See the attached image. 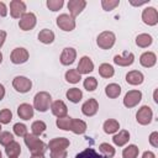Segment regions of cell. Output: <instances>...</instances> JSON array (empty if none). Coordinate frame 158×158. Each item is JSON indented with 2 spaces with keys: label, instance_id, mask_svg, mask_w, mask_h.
<instances>
[{
  "label": "cell",
  "instance_id": "6da1fadb",
  "mask_svg": "<svg viewBox=\"0 0 158 158\" xmlns=\"http://www.w3.org/2000/svg\"><path fill=\"white\" fill-rule=\"evenodd\" d=\"M25 143L28 147V151L31 152L32 156H43L47 151V144L41 141L40 138H37V136L35 135H26L25 136Z\"/></svg>",
  "mask_w": 158,
  "mask_h": 158
},
{
  "label": "cell",
  "instance_id": "7a4b0ae2",
  "mask_svg": "<svg viewBox=\"0 0 158 158\" xmlns=\"http://www.w3.org/2000/svg\"><path fill=\"white\" fill-rule=\"evenodd\" d=\"M52 98L47 91H40L33 98V107L40 112H46L49 109Z\"/></svg>",
  "mask_w": 158,
  "mask_h": 158
},
{
  "label": "cell",
  "instance_id": "3957f363",
  "mask_svg": "<svg viewBox=\"0 0 158 158\" xmlns=\"http://www.w3.org/2000/svg\"><path fill=\"white\" fill-rule=\"evenodd\" d=\"M116 41V36L114 32L111 31H104L101 32L98 38H96V44L101 48V49H110Z\"/></svg>",
  "mask_w": 158,
  "mask_h": 158
},
{
  "label": "cell",
  "instance_id": "277c9868",
  "mask_svg": "<svg viewBox=\"0 0 158 158\" xmlns=\"http://www.w3.org/2000/svg\"><path fill=\"white\" fill-rule=\"evenodd\" d=\"M12 86H14V89H15L16 91L25 94V93H27V91L31 90V88H32V81H31L28 78H26V77L19 75V77H15V78H14V80H12Z\"/></svg>",
  "mask_w": 158,
  "mask_h": 158
},
{
  "label": "cell",
  "instance_id": "5b68a950",
  "mask_svg": "<svg viewBox=\"0 0 158 158\" xmlns=\"http://www.w3.org/2000/svg\"><path fill=\"white\" fill-rule=\"evenodd\" d=\"M57 26L60 30L69 32L75 28V20L68 14H62L57 17Z\"/></svg>",
  "mask_w": 158,
  "mask_h": 158
},
{
  "label": "cell",
  "instance_id": "8992f818",
  "mask_svg": "<svg viewBox=\"0 0 158 158\" xmlns=\"http://www.w3.org/2000/svg\"><path fill=\"white\" fill-rule=\"evenodd\" d=\"M152 117H153L152 109L147 105H143L141 109H138L136 114V120L139 125H148L152 121Z\"/></svg>",
  "mask_w": 158,
  "mask_h": 158
},
{
  "label": "cell",
  "instance_id": "52a82bcc",
  "mask_svg": "<svg viewBox=\"0 0 158 158\" xmlns=\"http://www.w3.org/2000/svg\"><path fill=\"white\" fill-rule=\"evenodd\" d=\"M142 99V93L139 90H130L126 93L125 98H123V105L126 107H135L136 105H138V102Z\"/></svg>",
  "mask_w": 158,
  "mask_h": 158
},
{
  "label": "cell",
  "instance_id": "ba28073f",
  "mask_svg": "<svg viewBox=\"0 0 158 158\" xmlns=\"http://www.w3.org/2000/svg\"><path fill=\"white\" fill-rule=\"evenodd\" d=\"M36 15L33 12H26L21 19H20V22H19V27L22 30V31H30L32 30L35 26H36Z\"/></svg>",
  "mask_w": 158,
  "mask_h": 158
},
{
  "label": "cell",
  "instance_id": "9c48e42d",
  "mask_svg": "<svg viewBox=\"0 0 158 158\" xmlns=\"http://www.w3.org/2000/svg\"><path fill=\"white\" fill-rule=\"evenodd\" d=\"M10 14L14 19H20L26 14V4L21 0H12L10 2Z\"/></svg>",
  "mask_w": 158,
  "mask_h": 158
},
{
  "label": "cell",
  "instance_id": "30bf717a",
  "mask_svg": "<svg viewBox=\"0 0 158 158\" xmlns=\"http://www.w3.org/2000/svg\"><path fill=\"white\" fill-rule=\"evenodd\" d=\"M10 59H11V62L14 64H22V63L27 62V59H28V52H27L26 48L17 47V48H15L11 52Z\"/></svg>",
  "mask_w": 158,
  "mask_h": 158
},
{
  "label": "cell",
  "instance_id": "8fae6325",
  "mask_svg": "<svg viewBox=\"0 0 158 158\" xmlns=\"http://www.w3.org/2000/svg\"><path fill=\"white\" fill-rule=\"evenodd\" d=\"M142 20L148 26H154L158 22V12L154 7H146L142 12Z\"/></svg>",
  "mask_w": 158,
  "mask_h": 158
},
{
  "label": "cell",
  "instance_id": "7c38bea8",
  "mask_svg": "<svg viewBox=\"0 0 158 158\" xmlns=\"http://www.w3.org/2000/svg\"><path fill=\"white\" fill-rule=\"evenodd\" d=\"M93 70H94V63H93V60L88 56L81 57V59L79 60V64L77 67V72L81 75V74H89Z\"/></svg>",
  "mask_w": 158,
  "mask_h": 158
},
{
  "label": "cell",
  "instance_id": "4fadbf2b",
  "mask_svg": "<svg viewBox=\"0 0 158 158\" xmlns=\"http://www.w3.org/2000/svg\"><path fill=\"white\" fill-rule=\"evenodd\" d=\"M47 147L51 151H65L69 147V139L65 137H57L49 141Z\"/></svg>",
  "mask_w": 158,
  "mask_h": 158
},
{
  "label": "cell",
  "instance_id": "5bb4252c",
  "mask_svg": "<svg viewBox=\"0 0 158 158\" xmlns=\"http://www.w3.org/2000/svg\"><path fill=\"white\" fill-rule=\"evenodd\" d=\"M85 6H86L85 0H70L68 2V10L70 12V16L74 19L75 16H78L84 10Z\"/></svg>",
  "mask_w": 158,
  "mask_h": 158
},
{
  "label": "cell",
  "instance_id": "9a60e30c",
  "mask_svg": "<svg viewBox=\"0 0 158 158\" xmlns=\"http://www.w3.org/2000/svg\"><path fill=\"white\" fill-rule=\"evenodd\" d=\"M75 58H77V51L72 47H67L63 49L60 54V63L63 65H70L74 63Z\"/></svg>",
  "mask_w": 158,
  "mask_h": 158
},
{
  "label": "cell",
  "instance_id": "2e32d148",
  "mask_svg": "<svg viewBox=\"0 0 158 158\" xmlns=\"http://www.w3.org/2000/svg\"><path fill=\"white\" fill-rule=\"evenodd\" d=\"M99 110V104L95 99H89L86 100L83 106H81V112L85 116H94Z\"/></svg>",
  "mask_w": 158,
  "mask_h": 158
},
{
  "label": "cell",
  "instance_id": "e0dca14e",
  "mask_svg": "<svg viewBox=\"0 0 158 158\" xmlns=\"http://www.w3.org/2000/svg\"><path fill=\"white\" fill-rule=\"evenodd\" d=\"M135 60V56L131 52H123L122 56H115L114 57V63L121 67H128L133 63Z\"/></svg>",
  "mask_w": 158,
  "mask_h": 158
},
{
  "label": "cell",
  "instance_id": "ac0fdd59",
  "mask_svg": "<svg viewBox=\"0 0 158 158\" xmlns=\"http://www.w3.org/2000/svg\"><path fill=\"white\" fill-rule=\"evenodd\" d=\"M51 110H52V114L57 117H64L67 116V112H68V107L62 100H56L51 105Z\"/></svg>",
  "mask_w": 158,
  "mask_h": 158
},
{
  "label": "cell",
  "instance_id": "d6986e66",
  "mask_svg": "<svg viewBox=\"0 0 158 158\" xmlns=\"http://www.w3.org/2000/svg\"><path fill=\"white\" fill-rule=\"evenodd\" d=\"M17 115L22 120H30L31 117H33V107L30 104L23 102L17 107Z\"/></svg>",
  "mask_w": 158,
  "mask_h": 158
},
{
  "label": "cell",
  "instance_id": "ffe728a7",
  "mask_svg": "<svg viewBox=\"0 0 158 158\" xmlns=\"http://www.w3.org/2000/svg\"><path fill=\"white\" fill-rule=\"evenodd\" d=\"M143 74L138 70H131L126 74V81L131 85H139L143 83Z\"/></svg>",
  "mask_w": 158,
  "mask_h": 158
},
{
  "label": "cell",
  "instance_id": "44dd1931",
  "mask_svg": "<svg viewBox=\"0 0 158 158\" xmlns=\"http://www.w3.org/2000/svg\"><path fill=\"white\" fill-rule=\"evenodd\" d=\"M157 62V56L153 52H144L141 57H139V63L146 67V68H151L156 64Z\"/></svg>",
  "mask_w": 158,
  "mask_h": 158
},
{
  "label": "cell",
  "instance_id": "7402d4cb",
  "mask_svg": "<svg viewBox=\"0 0 158 158\" xmlns=\"http://www.w3.org/2000/svg\"><path fill=\"white\" fill-rule=\"evenodd\" d=\"M70 131H73L75 135H83L86 131V123L79 118H72Z\"/></svg>",
  "mask_w": 158,
  "mask_h": 158
},
{
  "label": "cell",
  "instance_id": "603a6c76",
  "mask_svg": "<svg viewBox=\"0 0 158 158\" xmlns=\"http://www.w3.org/2000/svg\"><path fill=\"white\" fill-rule=\"evenodd\" d=\"M128 139H130V133L126 130H121L117 135H115L112 137V142L118 147H122L123 144H126L128 142Z\"/></svg>",
  "mask_w": 158,
  "mask_h": 158
},
{
  "label": "cell",
  "instance_id": "cb8c5ba5",
  "mask_svg": "<svg viewBox=\"0 0 158 158\" xmlns=\"http://www.w3.org/2000/svg\"><path fill=\"white\" fill-rule=\"evenodd\" d=\"M5 153L7 154L9 158H17L19 154L21 153V146H20L17 142L12 141L11 143H9V144L6 146V148H5Z\"/></svg>",
  "mask_w": 158,
  "mask_h": 158
},
{
  "label": "cell",
  "instance_id": "d4e9b609",
  "mask_svg": "<svg viewBox=\"0 0 158 158\" xmlns=\"http://www.w3.org/2000/svg\"><path fill=\"white\" fill-rule=\"evenodd\" d=\"M38 40L40 42L44 43V44H49L54 41V33L52 30H48V28H44L42 31H40L38 33Z\"/></svg>",
  "mask_w": 158,
  "mask_h": 158
},
{
  "label": "cell",
  "instance_id": "484cf974",
  "mask_svg": "<svg viewBox=\"0 0 158 158\" xmlns=\"http://www.w3.org/2000/svg\"><path fill=\"white\" fill-rule=\"evenodd\" d=\"M102 128H104L105 133L111 135V133H115V132L118 131V128H120V123H118L116 120H114V118H109V120H106V121L104 122Z\"/></svg>",
  "mask_w": 158,
  "mask_h": 158
},
{
  "label": "cell",
  "instance_id": "4316f807",
  "mask_svg": "<svg viewBox=\"0 0 158 158\" xmlns=\"http://www.w3.org/2000/svg\"><path fill=\"white\" fill-rule=\"evenodd\" d=\"M152 42H153L152 36L148 35V33H141V35H138L136 37V44L138 47H141V48H146V47L151 46Z\"/></svg>",
  "mask_w": 158,
  "mask_h": 158
},
{
  "label": "cell",
  "instance_id": "83f0119b",
  "mask_svg": "<svg viewBox=\"0 0 158 158\" xmlns=\"http://www.w3.org/2000/svg\"><path fill=\"white\" fill-rule=\"evenodd\" d=\"M105 94H106L110 99H116V98H118V95L121 94V86L117 85V84H115V83L109 84V85H106V88H105Z\"/></svg>",
  "mask_w": 158,
  "mask_h": 158
},
{
  "label": "cell",
  "instance_id": "f1b7e54d",
  "mask_svg": "<svg viewBox=\"0 0 158 158\" xmlns=\"http://www.w3.org/2000/svg\"><path fill=\"white\" fill-rule=\"evenodd\" d=\"M65 95H67V99H68L69 101L74 102V104L79 102V101L81 100V98H83V93H81V90L78 89V88H72V89H69Z\"/></svg>",
  "mask_w": 158,
  "mask_h": 158
},
{
  "label": "cell",
  "instance_id": "f546056e",
  "mask_svg": "<svg viewBox=\"0 0 158 158\" xmlns=\"http://www.w3.org/2000/svg\"><path fill=\"white\" fill-rule=\"evenodd\" d=\"M114 73H115V70H114L112 65H110L109 63H102L99 67V74L102 78H111L114 75Z\"/></svg>",
  "mask_w": 158,
  "mask_h": 158
},
{
  "label": "cell",
  "instance_id": "4dcf8cb0",
  "mask_svg": "<svg viewBox=\"0 0 158 158\" xmlns=\"http://www.w3.org/2000/svg\"><path fill=\"white\" fill-rule=\"evenodd\" d=\"M138 152H139V149H138L137 146L130 144V146H127V147L122 151V157H123V158H137Z\"/></svg>",
  "mask_w": 158,
  "mask_h": 158
},
{
  "label": "cell",
  "instance_id": "1f68e13d",
  "mask_svg": "<svg viewBox=\"0 0 158 158\" xmlns=\"http://www.w3.org/2000/svg\"><path fill=\"white\" fill-rule=\"evenodd\" d=\"M99 149L104 154V158H112L115 156V148L109 143H101L99 146Z\"/></svg>",
  "mask_w": 158,
  "mask_h": 158
},
{
  "label": "cell",
  "instance_id": "d6a6232c",
  "mask_svg": "<svg viewBox=\"0 0 158 158\" xmlns=\"http://www.w3.org/2000/svg\"><path fill=\"white\" fill-rule=\"evenodd\" d=\"M80 79H81V75L77 72V69H69V70L65 72V80H67L68 83L75 84V83H78Z\"/></svg>",
  "mask_w": 158,
  "mask_h": 158
},
{
  "label": "cell",
  "instance_id": "836d02e7",
  "mask_svg": "<svg viewBox=\"0 0 158 158\" xmlns=\"http://www.w3.org/2000/svg\"><path fill=\"white\" fill-rule=\"evenodd\" d=\"M70 122H72V118L68 117V116H64V117H58L57 121H56V125H57L60 130L69 131V130H70Z\"/></svg>",
  "mask_w": 158,
  "mask_h": 158
},
{
  "label": "cell",
  "instance_id": "e575fe53",
  "mask_svg": "<svg viewBox=\"0 0 158 158\" xmlns=\"http://www.w3.org/2000/svg\"><path fill=\"white\" fill-rule=\"evenodd\" d=\"M46 128H47L46 123H44L43 121H40V120H38V121H35V122L32 123V126H31L32 135H35V136H38V135L43 133Z\"/></svg>",
  "mask_w": 158,
  "mask_h": 158
},
{
  "label": "cell",
  "instance_id": "d590c367",
  "mask_svg": "<svg viewBox=\"0 0 158 158\" xmlns=\"http://www.w3.org/2000/svg\"><path fill=\"white\" fill-rule=\"evenodd\" d=\"M75 158H102L101 156H99V153L93 149V148H86L83 152H80L79 154L75 156Z\"/></svg>",
  "mask_w": 158,
  "mask_h": 158
},
{
  "label": "cell",
  "instance_id": "8d00e7d4",
  "mask_svg": "<svg viewBox=\"0 0 158 158\" xmlns=\"http://www.w3.org/2000/svg\"><path fill=\"white\" fill-rule=\"evenodd\" d=\"M98 86V80L96 78L94 77H88L85 80H84V88L88 90V91H94Z\"/></svg>",
  "mask_w": 158,
  "mask_h": 158
},
{
  "label": "cell",
  "instance_id": "74e56055",
  "mask_svg": "<svg viewBox=\"0 0 158 158\" xmlns=\"http://www.w3.org/2000/svg\"><path fill=\"white\" fill-rule=\"evenodd\" d=\"M12 120V112L9 109H2L0 111V123H9Z\"/></svg>",
  "mask_w": 158,
  "mask_h": 158
},
{
  "label": "cell",
  "instance_id": "f35d334b",
  "mask_svg": "<svg viewBox=\"0 0 158 158\" xmlns=\"http://www.w3.org/2000/svg\"><path fill=\"white\" fill-rule=\"evenodd\" d=\"M46 4H47V7L51 11H58L64 5V1L63 0H47Z\"/></svg>",
  "mask_w": 158,
  "mask_h": 158
},
{
  "label": "cell",
  "instance_id": "ab89813d",
  "mask_svg": "<svg viewBox=\"0 0 158 158\" xmlns=\"http://www.w3.org/2000/svg\"><path fill=\"white\" fill-rule=\"evenodd\" d=\"M14 141V136L12 133L7 132V131H4V132H0V144L2 146H7L9 143H11Z\"/></svg>",
  "mask_w": 158,
  "mask_h": 158
},
{
  "label": "cell",
  "instance_id": "60d3db41",
  "mask_svg": "<svg viewBox=\"0 0 158 158\" xmlns=\"http://www.w3.org/2000/svg\"><path fill=\"white\" fill-rule=\"evenodd\" d=\"M14 132L16 136L19 137H25L27 135V127L23 125V123H15L14 125Z\"/></svg>",
  "mask_w": 158,
  "mask_h": 158
},
{
  "label": "cell",
  "instance_id": "b9f144b4",
  "mask_svg": "<svg viewBox=\"0 0 158 158\" xmlns=\"http://www.w3.org/2000/svg\"><path fill=\"white\" fill-rule=\"evenodd\" d=\"M118 4H120L118 0H102V1H101L102 9L106 10V11H111V10H114L116 6H118Z\"/></svg>",
  "mask_w": 158,
  "mask_h": 158
},
{
  "label": "cell",
  "instance_id": "7bdbcfd3",
  "mask_svg": "<svg viewBox=\"0 0 158 158\" xmlns=\"http://www.w3.org/2000/svg\"><path fill=\"white\" fill-rule=\"evenodd\" d=\"M51 158H67V151H51Z\"/></svg>",
  "mask_w": 158,
  "mask_h": 158
},
{
  "label": "cell",
  "instance_id": "ee69618b",
  "mask_svg": "<svg viewBox=\"0 0 158 158\" xmlns=\"http://www.w3.org/2000/svg\"><path fill=\"white\" fill-rule=\"evenodd\" d=\"M149 143L153 147H158V132H152L149 136Z\"/></svg>",
  "mask_w": 158,
  "mask_h": 158
},
{
  "label": "cell",
  "instance_id": "f6af8a7d",
  "mask_svg": "<svg viewBox=\"0 0 158 158\" xmlns=\"http://www.w3.org/2000/svg\"><path fill=\"white\" fill-rule=\"evenodd\" d=\"M7 15V9H6V5L4 2H0V16L5 17Z\"/></svg>",
  "mask_w": 158,
  "mask_h": 158
},
{
  "label": "cell",
  "instance_id": "bcb514c9",
  "mask_svg": "<svg viewBox=\"0 0 158 158\" xmlns=\"http://www.w3.org/2000/svg\"><path fill=\"white\" fill-rule=\"evenodd\" d=\"M5 40H6V32H5V31H2V30H0V48L2 47V44H4Z\"/></svg>",
  "mask_w": 158,
  "mask_h": 158
},
{
  "label": "cell",
  "instance_id": "7dc6e473",
  "mask_svg": "<svg viewBox=\"0 0 158 158\" xmlns=\"http://www.w3.org/2000/svg\"><path fill=\"white\" fill-rule=\"evenodd\" d=\"M142 158H156V156H154V153H153V152H149V151H146V152L143 153V156H142Z\"/></svg>",
  "mask_w": 158,
  "mask_h": 158
},
{
  "label": "cell",
  "instance_id": "c3c4849f",
  "mask_svg": "<svg viewBox=\"0 0 158 158\" xmlns=\"http://www.w3.org/2000/svg\"><path fill=\"white\" fill-rule=\"evenodd\" d=\"M5 96V88L2 84H0V100H2Z\"/></svg>",
  "mask_w": 158,
  "mask_h": 158
},
{
  "label": "cell",
  "instance_id": "681fc988",
  "mask_svg": "<svg viewBox=\"0 0 158 158\" xmlns=\"http://www.w3.org/2000/svg\"><path fill=\"white\" fill-rule=\"evenodd\" d=\"M31 158H44L43 156H32Z\"/></svg>",
  "mask_w": 158,
  "mask_h": 158
},
{
  "label": "cell",
  "instance_id": "f907efd6",
  "mask_svg": "<svg viewBox=\"0 0 158 158\" xmlns=\"http://www.w3.org/2000/svg\"><path fill=\"white\" fill-rule=\"evenodd\" d=\"M1 62H2V53L0 52V63H1Z\"/></svg>",
  "mask_w": 158,
  "mask_h": 158
},
{
  "label": "cell",
  "instance_id": "816d5d0a",
  "mask_svg": "<svg viewBox=\"0 0 158 158\" xmlns=\"http://www.w3.org/2000/svg\"><path fill=\"white\" fill-rule=\"evenodd\" d=\"M0 158H2V157H1V152H0Z\"/></svg>",
  "mask_w": 158,
  "mask_h": 158
},
{
  "label": "cell",
  "instance_id": "f5cc1de1",
  "mask_svg": "<svg viewBox=\"0 0 158 158\" xmlns=\"http://www.w3.org/2000/svg\"><path fill=\"white\" fill-rule=\"evenodd\" d=\"M0 132H1V125H0Z\"/></svg>",
  "mask_w": 158,
  "mask_h": 158
}]
</instances>
